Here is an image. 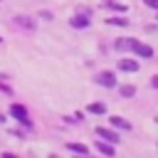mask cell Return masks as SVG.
Returning a JSON list of instances; mask_svg holds the SVG:
<instances>
[{
	"instance_id": "obj_11",
	"label": "cell",
	"mask_w": 158,
	"mask_h": 158,
	"mask_svg": "<svg viewBox=\"0 0 158 158\" xmlns=\"http://www.w3.org/2000/svg\"><path fill=\"white\" fill-rule=\"evenodd\" d=\"M67 148H69V151H74V153H81V156H86V153H89V148H86V146H81V143H69Z\"/></svg>"
},
{
	"instance_id": "obj_15",
	"label": "cell",
	"mask_w": 158,
	"mask_h": 158,
	"mask_svg": "<svg viewBox=\"0 0 158 158\" xmlns=\"http://www.w3.org/2000/svg\"><path fill=\"white\" fill-rule=\"evenodd\" d=\"M106 5H109V7H116V10H123V5H118V2H114V0H106Z\"/></svg>"
},
{
	"instance_id": "obj_5",
	"label": "cell",
	"mask_w": 158,
	"mask_h": 158,
	"mask_svg": "<svg viewBox=\"0 0 158 158\" xmlns=\"http://www.w3.org/2000/svg\"><path fill=\"white\" fill-rule=\"evenodd\" d=\"M133 52H136L138 57H143V59H148V57H153V49H151L148 44H141V42H136V47H133Z\"/></svg>"
},
{
	"instance_id": "obj_13",
	"label": "cell",
	"mask_w": 158,
	"mask_h": 158,
	"mask_svg": "<svg viewBox=\"0 0 158 158\" xmlns=\"http://www.w3.org/2000/svg\"><path fill=\"white\" fill-rule=\"evenodd\" d=\"M106 22H109V25H118V27H123V25H128V20H123V17H109Z\"/></svg>"
},
{
	"instance_id": "obj_8",
	"label": "cell",
	"mask_w": 158,
	"mask_h": 158,
	"mask_svg": "<svg viewBox=\"0 0 158 158\" xmlns=\"http://www.w3.org/2000/svg\"><path fill=\"white\" fill-rule=\"evenodd\" d=\"M96 151H99V153H104V156H114V153H116V151H114V146H111L109 141H106V143H101V141H99V143H96Z\"/></svg>"
},
{
	"instance_id": "obj_16",
	"label": "cell",
	"mask_w": 158,
	"mask_h": 158,
	"mask_svg": "<svg viewBox=\"0 0 158 158\" xmlns=\"http://www.w3.org/2000/svg\"><path fill=\"white\" fill-rule=\"evenodd\" d=\"M146 5H148V7H153V10H158V0H146Z\"/></svg>"
},
{
	"instance_id": "obj_7",
	"label": "cell",
	"mask_w": 158,
	"mask_h": 158,
	"mask_svg": "<svg viewBox=\"0 0 158 158\" xmlns=\"http://www.w3.org/2000/svg\"><path fill=\"white\" fill-rule=\"evenodd\" d=\"M69 25H72V27H89V17H86V15H74V17L69 20Z\"/></svg>"
},
{
	"instance_id": "obj_17",
	"label": "cell",
	"mask_w": 158,
	"mask_h": 158,
	"mask_svg": "<svg viewBox=\"0 0 158 158\" xmlns=\"http://www.w3.org/2000/svg\"><path fill=\"white\" fill-rule=\"evenodd\" d=\"M153 86H156V89H158V74H156V77H153Z\"/></svg>"
},
{
	"instance_id": "obj_12",
	"label": "cell",
	"mask_w": 158,
	"mask_h": 158,
	"mask_svg": "<svg viewBox=\"0 0 158 158\" xmlns=\"http://www.w3.org/2000/svg\"><path fill=\"white\" fill-rule=\"evenodd\" d=\"M89 111H91V114H104L106 106H104L101 101H94V104H89Z\"/></svg>"
},
{
	"instance_id": "obj_14",
	"label": "cell",
	"mask_w": 158,
	"mask_h": 158,
	"mask_svg": "<svg viewBox=\"0 0 158 158\" xmlns=\"http://www.w3.org/2000/svg\"><path fill=\"white\" fill-rule=\"evenodd\" d=\"M133 94H136L133 86H121V96H133Z\"/></svg>"
},
{
	"instance_id": "obj_6",
	"label": "cell",
	"mask_w": 158,
	"mask_h": 158,
	"mask_svg": "<svg viewBox=\"0 0 158 158\" xmlns=\"http://www.w3.org/2000/svg\"><path fill=\"white\" fill-rule=\"evenodd\" d=\"M118 69H123V72H138V62L136 59H118Z\"/></svg>"
},
{
	"instance_id": "obj_1",
	"label": "cell",
	"mask_w": 158,
	"mask_h": 158,
	"mask_svg": "<svg viewBox=\"0 0 158 158\" xmlns=\"http://www.w3.org/2000/svg\"><path fill=\"white\" fill-rule=\"evenodd\" d=\"M10 114H12L17 121H22L25 126H30V118H27V109H25V106H20V104H12V106H10Z\"/></svg>"
},
{
	"instance_id": "obj_18",
	"label": "cell",
	"mask_w": 158,
	"mask_h": 158,
	"mask_svg": "<svg viewBox=\"0 0 158 158\" xmlns=\"http://www.w3.org/2000/svg\"><path fill=\"white\" fill-rule=\"evenodd\" d=\"M0 121H2V114H0Z\"/></svg>"
},
{
	"instance_id": "obj_4",
	"label": "cell",
	"mask_w": 158,
	"mask_h": 158,
	"mask_svg": "<svg viewBox=\"0 0 158 158\" xmlns=\"http://www.w3.org/2000/svg\"><path fill=\"white\" fill-rule=\"evenodd\" d=\"M96 81H99L101 86H114V84H116V77H114V72H99Z\"/></svg>"
},
{
	"instance_id": "obj_2",
	"label": "cell",
	"mask_w": 158,
	"mask_h": 158,
	"mask_svg": "<svg viewBox=\"0 0 158 158\" xmlns=\"http://www.w3.org/2000/svg\"><path fill=\"white\" fill-rule=\"evenodd\" d=\"M96 136H99V138H104V141H109V143H118V133H116V131H111V128L99 126V128H96Z\"/></svg>"
},
{
	"instance_id": "obj_9",
	"label": "cell",
	"mask_w": 158,
	"mask_h": 158,
	"mask_svg": "<svg viewBox=\"0 0 158 158\" xmlns=\"http://www.w3.org/2000/svg\"><path fill=\"white\" fill-rule=\"evenodd\" d=\"M111 123H114L116 128H123V131H128V128H131V123H128V121H123L121 116H111Z\"/></svg>"
},
{
	"instance_id": "obj_3",
	"label": "cell",
	"mask_w": 158,
	"mask_h": 158,
	"mask_svg": "<svg viewBox=\"0 0 158 158\" xmlns=\"http://www.w3.org/2000/svg\"><path fill=\"white\" fill-rule=\"evenodd\" d=\"M136 47V40L133 37H121V40H116V49L118 52H131Z\"/></svg>"
},
{
	"instance_id": "obj_10",
	"label": "cell",
	"mask_w": 158,
	"mask_h": 158,
	"mask_svg": "<svg viewBox=\"0 0 158 158\" xmlns=\"http://www.w3.org/2000/svg\"><path fill=\"white\" fill-rule=\"evenodd\" d=\"M15 22H17L20 27H25V30H35V22H32L30 17H15Z\"/></svg>"
}]
</instances>
